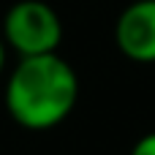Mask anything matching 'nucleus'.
Wrapping results in <instances>:
<instances>
[{
	"mask_svg": "<svg viewBox=\"0 0 155 155\" xmlns=\"http://www.w3.org/2000/svg\"><path fill=\"white\" fill-rule=\"evenodd\" d=\"M76 98V71L57 52L19 57L5 82V109L11 120L27 131H49L60 125L74 112Z\"/></svg>",
	"mask_w": 155,
	"mask_h": 155,
	"instance_id": "nucleus-1",
	"label": "nucleus"
},
{
	"mask_svg": "<svg viewBox=\"0 0 155 155\" xmlns=\"http://www.w3.org/2000/svg\"><path fill=\"white\" fill-rule=\"evenodd\" d=\"M3 41L19 57L52 54L63 41V22L44 0H19L3 19Z\"/></svg>",
	"mask_w": 155,
	"mask_h": 155,
	"instance_id": "nucleus-2",
	"label": "nucleus"
},
{
	"mask_svg": "<svg viewBox=\"0 0 155 155\" xmlns=\"http://www.w3.org/2000/svg\"><path fill=\"white\" fill-rule=\"evenodd\" d=\"M117 49L134 63H155V0H134L114 25Z\"/></svg>",
	"mask_w": 155,
	"mask_h": 155,
	"instance_id": "nucleus-3",
	"label": "nucleus"
},
{
	"mask_svg": "<svg viewBox=\"0 0 155 155\" xmlns=\"http://www.w3.org/2000/svg\"><path fill=\"white\" fill-rule=\"evenodd\" d=\"M131 155H155V131L153 134H144V136L131 147Z\"/></svg>",
	"mask_w": 155,
	"mask_h": 155,
	"instance_id": "nucleus-4",
	"label": "nucleus"
},
{
	"mask_svg": "<svg viewBox=\"0 0 155 155\" xmlns=\"http://www.w3.org/2000/svg\"><path fill=\"white\" fill-rule=\"evenodd\" d=\"M5 41H3V35H0V74H3V68H5Z\"/></svg>",
	"mask_w": 155,
	"mask_h": 155,
	"instance_id": "nucleus-5",
	"label": "nucleus"
}]
</instances>
